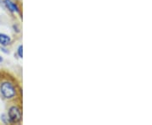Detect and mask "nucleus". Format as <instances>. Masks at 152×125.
Returning <instances> with one entry per match:
<instances>
[{
	"mask_svg": "<svg viewBox=\"0 0 152 125\" xmlns=\"http://www.w3.org/2000/svg\"><path fill=\"white\" fill-rule=\"evenodd\" d=\"M0 92L3 95V96L6 99H12L15 96L16 91L14 85L9 81L3 82L0 85Z\"/></svg>",
	"mask_w": 152,
	"mask_h": 125,
	"instance_id": "f257e3e1",
	"label": "nucleus"
},
{
	"mask_svg": "<svg viewBox=\"0 0 152 125\" xmlns=\"http://www.w3.org/2000/svg\"><path fill=\"white\" fill-rule=\"evenodd\" d=\"M8 118L11 123H19L21 121L22 113L21 110L16 106H13L9 109Z\"/></svg>",
	"mask_w": 152,
	"mask_h": 125,
	"instance_id": "f03ea898",
	"label": "nucleus"
},
{
	"mask_svg": "<svg viewBox=\"0 0 152 125\" xmlns=\"http://www.w3.org/2000/svg\"><path fill=\"white\" fill-rule=\"evenodd\" d=\"M4 4L7 7V9H9L11 12H14V13L20 12V8L15 3L12 2L11 0H4Z\"/></svg>",
	"mask_w": 152,
	"mask_h": 125,
	"instance_id": "7ed1b4c3",
	"label": "nucleus"
},
{
	"mask_svg": "<svg viewBox=\"0 0 152 125\" xmlns=\"http://www.w3.org/2000/svg\"><path fill=\"white\" fill-rule=\"evenodd\" d=\"M11 43V37L10 36L0 33V45L2 47H7Z\"/></svg>",
	"mask_w": 152,
	"mask_h": 125,
	"instance_id": "20e7f679",
	"label": "nucleus"
},
{
	"mask_svg": "<svg viewBox=\"0 0 152 125\" xmlns=\"http://www.w3.org/2000/svg\"><path fill=\"white\" fill-rule=\"evenodd\" d=\"M17 53L19 55V57L22 58H23V46L22 45H20L19 48H18V50H17Z\"/></svg>",
	"mask_w": 152,
	"mask_h": 125,
	"instance_id": "39448f33",
	"label": "nucleus"
},
{
	"mask_svg": "<svg viewBox=\"0 0 152 125\" xmlns=\"http://www.w3.org/2000/svg\"><path fill=\"white\" fill-rule=\"evenodd\" d=\"M1 49H2V50H3V52H4L5 53H9V52H8V51H6V49L4 48H1Z\"/></svg>",
	"mask_w": 152,
	"mask_h": 125,
	"instance_id": "423d86ee",
	"label": "nucleus"
},
{
	"mask_svg": "<svg viewBox=\"0 0 152 125\" xmlns=\"http://www.w3.org/2000/svg\"><path fill=\"white\" fill-rule=\"evenodd\" d=\"M3 62V58L1 57V55H0V63H2Z\"/></svg>",
	"mask_w": 152,
	"mask_h": 125,
	"instance_id": "0eeeda50",
	"label": "nucleus"
}]
</instances>
